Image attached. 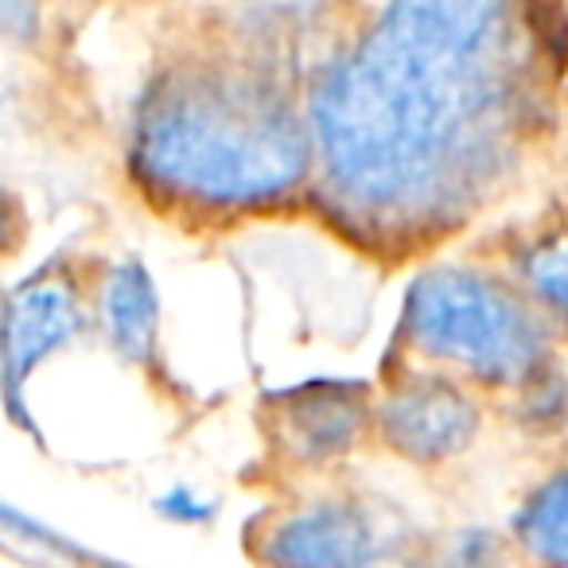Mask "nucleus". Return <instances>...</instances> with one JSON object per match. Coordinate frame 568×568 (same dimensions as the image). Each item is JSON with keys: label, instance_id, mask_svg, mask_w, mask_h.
<instances>
[{"label": "nucleus", "instance_id": "1", "mask_svg": "<svg viewBox=\"0 0 568 568\" xmlns=\"http://www.w3.org/2000/svg\"><path fill=\"white\" fill-rule=\"evenodd\" d=\"M545 59L529 0H386L308 90L324 206L394 250L475 222L541 136Z\"/></svg>", "mask_w": 568, "mask_h": 568}, {"label": "nucleus", "instance_id": "2", "mask_svg": "<svg viewBox=\"0 0 568 568\" xmlns=\"http://www.w3.org/2000/svg\"><path fill=\"white\" fill-rule=\"evenodd\" d=\"M133 172L191 214H245L316 183L308 94L284 59L226 43L156 74L133 121Z\"/></svg>", "mask_w": 568, "mask_h": 568}, {"label": "nucleus", "instance_id": "3", "mask_svg": "<svg viewBox=\"0 0 568 568\" xmlns=\"http://www.w3.org/2000/svg\"><path fill=\"white\" fill-rule=\"evenodd\" d=\"M552 339L529 296L495 268L436 265L405 293V351L467 386L526 394L549 378Z\"/></svg>", "mask_w": 568, "mask_h": 568}, {"label": "nucleus", "instance_id": "4", "mask_svg": "<svg viewBox=\"0 0 568 568\" xmlns=\"http://www.w3.org/2000/svg\"><path fill=\"white\" fill-rule=\"evenodd\" d=\"M245 549L261 568H397L409 549L351 495H312L257 518Z\"/></svg>", "mask_w": 568, "mask_h": 568}, {"label": "nucleus", "instance_id": "5", "mask_svg": "<svg viewBox=\"0 0 568 568\" xmlns=\"http://www.w3.org/2000/svg\"><path fill=\"white\" fill-rule=\"evenodd\" d=\"M483 433L475 386L433 366L405 371L378 397L374 440L413 467H444L467 456Z\"/></svg>", "mask_w": 568, "mask_h": 568}, {"label": "nucleus", "instance_id": "6", "mask_svg": "<svg viewBox=\"0 0 568 568\" xmlns=\"http://www.w3.org/2000/svg\"><path fill=\"white\" fill-rule=\"evenodd\" d=\"M378 397L355 382H316L268 397L265 440L293 471H327L374 440Z\"/></svg>", "mask_w": 568, "mask_h": 568}, {"label": "nucleus", "instance_id": "7", "mask_svg": "<svg viewBox=\"0 0 568 568\" xmlns=\"http://www.w3.org/2000/svg\"><path fill=\"white\" fill-rule=\"evenodd\" d=\"M94 312L87 308L74 276L67 273H40L28 284H20L9 296L4 312V371H9V389H17L43 358L71 347L90 327Z\"/></svg>", "mask_w": 568, "mask_h": 568}, {"label": "nucleus", "instance_id": "8", "mask_svg": "<svg viewBox=\"0 0 568 568\" xmlns=\"http://www.w3.org/2000/svg\"><path fill=\"white\" fill-rule=\"evenodd\" d=\"M506 276L529 296L557 339H568V214L545 219L506 250Z\"/></svg>", "mask_w": 568, "mask_h": 568}, {"label": "nucleus", "instance_id": "9", "mask_svg": "<svg viewBox=\"0 0 568 568\" xmlns=\"http://www.w3.org/2000/svg\"><path fill=\"white\" fill-rule=\"evenodd\" d=\"M94 320L102 327L105 343L129 363L149 358L152 343H156L160 308H156V288H152L149 273L136 261L113 265L102 276L94 293Z\"/></svg>", "mask_w": 568, "mask_h": 568}, {"label": "nucleus", "instance_id": "10", "mask_svg": "<svg viewBox=\"0 0 568 568\" xmlns=\"http://www.w3.org/2000/svg\"><path fill=\"white\" fill-rule=\"evenodd\" d=\"M510 541L526 568H568V464L526 490L510 518Z\"/></svg>", "mask_w": 568, "mask_h": 568}, {"label": "nucleus", "instance_id": "11", "mask_svg": "<svg viewBox=\"0 0 568 568\" xmlns=\"http://www.w3.org/2000/svg\"><path fill=\"white\" fill-rule=\"evenodd\" d=\"M230 9H234L237 24L230 43L276 59V51L316 32L339 9V0H230Z\"/></svg>", "mask_w": 568, "mask_h": 568}, {"label": "nucleus", "instance_id": "12", "mask_svg": "<svg viewBox=\"0 0 568 568\" xmlns=\"http://www.w3.org/2000/svg\"><path fill=\"white\" fill-rule=\"evenodd\" d=\"M428 568H526L510 537L490 529H456L428 549Z\"/></svg>", "mask_w": 568, "mask_h": 568}, {"label": "nucleus", "instance_id": "13", "mask_svg": "<svg viewBox=\"0 0 568 568\" xmlns=\"http://www.w3.org/2000/svg\"><path fill=\"white\" fill-rule=\"evenodd\" d=\"M156 510L164 514V518L180 521V526H203V521H211V518H214V503H206V498H199L191 487H175V490H168V495L156 503Z\"/></svg>", "mask_w": 568, "mask_h": 568}]
</instances>
